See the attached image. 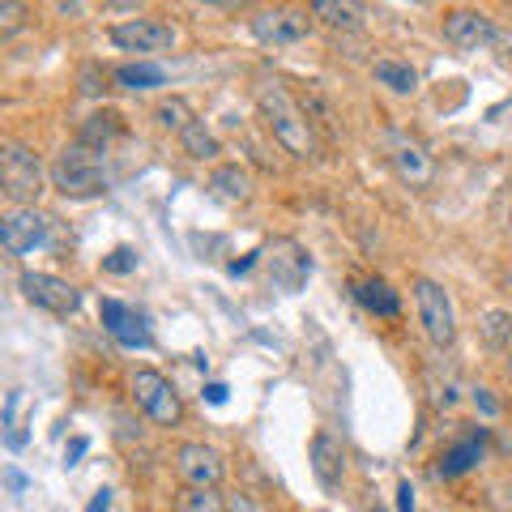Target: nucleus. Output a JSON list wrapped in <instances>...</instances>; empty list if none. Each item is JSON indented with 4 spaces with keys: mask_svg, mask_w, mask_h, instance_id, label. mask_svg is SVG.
I'll list each match as a JSON object with an SVG mask.
<instances>
[{
    "mask_svg": "<svg viewBox=\"0 0 512 512\" xmlns=\"http://www.w3.org/2000/svg\"><path fill=\"white\" fill-rule=\"evenodd\" d=\"M256 107H261L265 128L274 133V141L286 154H291V158H316L312 116L291 99V94H286V86H278V82L256 86Z\"/></svg>",
    "mask_w": 512,
    "mask_h": 512,
    "instance_id": "f257e3e1",
    "label": "nucleus"
},
{
    "mask_svg": "<svg viewBox=\"0 0 512 512\" xmlns=\"http://www.w3.org/2000/svg\"><path fill=\"white\" fill-rule=\"evenodd\" d=\"M52 184L64 192V197H99L107 188V167H103V150H90L82 141H73V146H64L60 158L52 163Z\"/></svg>",
    "mask_w": 512,
    "mask_h": 512,
    "instance_id": "f03ea898",
    "label": "nucleus"
},
{
    "mask_svg": "<svg viewBox=\"0 0 512 512\" xmlns=\"http://www.w3.org/2000/svg\"><path fill=\"white\" fill-rule=\"evenodd\" d=\"M0 188L13 205H35L43 192V163L39 154L22 146V141H5L0 146Z\"/></svg>",
    "mask_w": 512,
    "mask_h": 512,
    "instance_id": "7ed1b4c3",
    "label": "nucleus"
},
{
    "mask_svg": "<svg viewBox=\"0 0 512 512\" xmlns=\"http://www.w3.org/2000/svg\"><path fill=\"white\" fill-rule=\"evenodd\" d=\"M414 291V308H419V320H423V333L431 338V346H453L457 338V312H453V299H448V291L440 282L431 278H414L410 282Z\"/></svg>",
    "mask_w": 512,
    "mask_h": 512,
    "instance_id": "20e7f679",
    "label": "nucleus"
},
{
    "mask_svg": "<svg viewBox=\"0 0 512 512\" xmlns=\"http://www.w3.org/2000/svg\"><path fill=\"white\" fill-rule=\"evenodd\" d=\"M133 402L146 410V419L158 427H175L184 419V402H180V393H175V384L163 372H154V367H137L133 372Z\"/></svg>",
    "mask_w": 512,
    "mask_h": 512,
    "instance_id": "39448f33",
    "label": "nucleus"
},
{
    "mask_svg": "<svg viewBox=\"0 0 512 512\" xmlns=\"http://www.w3.org/2000/svg\"><path fill=\"white\" fill-rule=\"evenodd\" d=\"M265 265H269V286L282 295H299L303 282L312 278V256L295 239H274L265 248Z\"/></svg>",
    "mask_w": 512,
    "mask_h": 512,
    "instance_id": "423d86ee",
    "label": "nucleus"
},
{
    "mask_svg": "<svg viewBox=\"0 0 512 512\" xmlns=\"http://www.w3.org/2000/svg\"><path fill=\"white\" fill-rule=\"evenodd\" d=\"M18 286H22L26 303H35V308L52 312V316H69V312H77V303H82V291H77L73 282H64L56 274H39V269H26Z\"/></svg>",
    "mask_w": 512,
    "mask_h": 512,
    "instance_id": "0eeeda50",
    "label": "nucleus"
},
{
    "mask_svg": "<svg viewBox=\"0 0 512 512\" xmlns=\"http://www.w3.org/2000/svg\"><path fill=\"white\" fill-rule=\"evenodd\" d=\"M111 43L120 52H137V56H158L175 47V30L158 18H128L120 26H111Z\"/></svg>",
    "mask_w": 512,
    "mask_h": 512,
    "instance_id": "6e6552de",
    "label": "nucleus"
},
{
    "mask_svg": "<svg viewBox=\"0 0 512 512\" xmlns=\"http://www.w3.org/2000/svg\"><path fill=\"white\" fill-rule=\"evenodd\" d=\"M0 244L9 256H26L47 244V218L35 205H13V210L0 218Z\"/></svg>",
    "mask_w": 512,
    "mask_h": 512,
    "instance_id": "1a4fd4ad",
    "label": "nucleus"
},
{
    "mask_svg": "<svg viewBox=\"0 0 512 512\" xmlns=\"http://www.w3.org/2000/svg\"><path fill=\"white\" fill-rule=\"evenodd\" d=\"M312 18L303 9H265L252 18V39L261 47H291L299 39H308Z\"/></svg>",
    "mask_w": 512,
    "mask_h": 512,
    "instance_id": "9d476101",
    "label": "nucleus"
},
{
    "mask_svg": "<svg viewBox=\"0 0 512 512\" xmlns=\"http://www.w3.org/2000/svg\"><path fill=\"white\" fill-rule=\"evenodd\" d=\"M384 146H389V163H393V171L402 175L410 188H427L431 180H436V163H431V154H427L414 137H406V133H397V128H389V133H384Z\"/></svg>",
    "mask_w": 512,
    "mask_h": 512,
    "instance_id": "9b49d317",
    "label": "nucleus"
},
{
    "mask_svg": "<svg viewBox=\"0 0 512 512\" xmlns=\"http://www.w3.org/2000/svg\"><path fill=\"white\" fill-rule=\"evenodd\" d=\"M444 39L457 47V52H478V47H487L500 39V30H495V22L487 18V13L478 9H453L444 18Z\"/></svg>",
    "mask_w": 512,
    "mask_h": 512,
    "instance_id": "f8f14e48",
    "label": "nucleus"
},
{
    "mask_svg": "<svg viewBox=\"0 0 512 512\" xmlns=\"http://www.w3.org/2000/svg\"><path fill=\"white\" fill-rule=\"evenodd\" d=\"M175 474H180L188 487H218L227 466H222L218 448H210V444H180V453H175Z\"/></svg>",
    "mask_w": 512,
    "mask_h": 512,
    "instance_id": "ddd939ff",
    "label": "nucleus"
},
{
    "mask_svg": "<svg viewBox=\"0 0 512 512\" xmlns=\"http://www.w3.org/2000/svg\"><path fill=\"white\" fill-rule=\"evenodd\" d=\"M103 325L107 333L116 338L124 350H150L154 338H150V329H146V316L133 312L128 303L120 299H103Z\"/></svg>",
    "mask_w": 512,
    "mask_h": 512,
    "instance_id": "4468645a",
    "label": "nucleus"
},
{
    "mask_svg": "<svg viewBox=\"0 0 512 512\" xmlns=\"http://www.w3.org/2000/svg\"><path fill=\"white\" fill-rule=\"evenodd\" d=\"M308 461H312V474L320 487H338L346 478V448L333 431H316L312 448H308Z\"/></svg>",
    "mask_w": 512,
    "mask_h": 512,
    "instance_id": "2eb2a0df",
    "label": "nucleus"
},
{
    "mask_svg": "<svg viewBox=\"0 0 512 512\" xmlns=\"http://www.w3.org/2000/svg\"><path fill=\"white\" fill-rule=\"evenodd\" d=\"M312 18L325 30H338V35H355L367 26V5L363 0H308Z\"/></svg>",
    "mask_w": 512,
    "mask_h": 512,
    "instance_id": "dca6fc26",
    "label": "nucleus"
},
{
    "mask_svg": "<svg viewBox=\"0 0 512 512\" xmlns=\"http://www.w3.org/2000/svg\"><path fill=\"white\" fill-rule=\"evenodd\" d=\"M120 133H124V116H120V111H111V107H103V111H94V116L82 120V128H77V141L90 146V150H103L107 154V146Z\"/></svg>",
    "mask_w": 512,
    "mask_h": 512,
    "instance_id": "f3484780",
    "label": "nucleus"
},
{
    "mask_svg": "<svg viewBox=\"0 0 512 512\" xmlns=\"http://www.w3.org/2000/svg\"><path fill=\"white\" fill-rule=\"evenodd\" d=\"M210 188H214V197H218V201H227V205H244V201H252V175L239 167V163L218 167V171L210 175Z\"/></svg>",
    "mask_w": 512,
    "mask_h": 512,
    "instance_id": "a211bd4d",
    "label": "nucleus"
},
{
    "mask_svg": "<svg viewBox=\"0 0 512 512\" xmlns=\"http://www.w3.org/2000/svg\"><path fill=\"white\" fill-rule=\"evenodd\" d=\"M483 453H487V431L478 427V436H470V440L453 444V448H448V453L440 457V474H444V478L466 474V470H474L478 461H483Z\"/></svg>",
    "mask_w": 512,
    "mask_h": 512,
    "instance_id": "6ab92c4d",
    "label": "nucleus"
},
{
    "mask_svg": "<svg viewBox=\"0 0 512 512\" xmlns=\"http://www.w3.org/2000/svg\"><path fill=\"white\" fill-rule=\"evenodd\" d=\"M355 299L376 316H397L402 312V295H397L384 278H359L355 282Z\"/></svg>",
    "mask_w": 512,
    "mask_h": 512,
    "instance_id": "aec40b11",
    "label": "nucleus"
},
{
    "mask_svg": "<svg viewBox=\"0 0 512 512\" xmlns=\"http://www.w3.org/2000/svg\"><path fill=\"white\" fill-rule=\"evenodd\" d=\"M163 82H167L163 64H146V60H137V64H120V69H116V86H120V90H128V94L158 90Z\"/></svg>",
    "mask_w": 512,
    "mask_h": 512,
    "instance_id": "412c9836",
    "label": "nucleus"
},
{
    "mask_svg": "<svg viewBox=\"0 0 512 512\" xmlns=\"http://www.w3.org/2000/svg\"><path fill=\"white\" fill-rule=\"evenodd\" d=\"M372 73H376V82L389 86L393 94H414L419 90V73H414L410 64H402V60H376Z\"/></svg>",
    "mask_w": 512,
    "mask_h": 512,
    "instance_id": "4be33fe9",
    "label": "nucleus"
},
{
    "mask_svg": "<svg viewBox=\"0 0 512 512\" xmlns=\"http://www.w3.org/2000/svg\"><path fill=\"white\" fill-rule=\"evenodd\" d=\"M478 333H483V342L487 346H512V312H504V308H491V312H483L478 316Z\"/></svg>",
    "mask_w": 512,
    "mask_h": 512,
    "instance_id": "5701e85b",
    "label": "nucleus"
},
{
    "mask_svg": "<svg viewBox=\"0 0 512 512\" xmlns=\"http://www.w3.org/2000/svg\"><path fill=\"white\" fill-rule=\"evenodd\" d=\"M175 512H227V495H218V487H184Z\"/></svg>",
    "mask_w": 512,
    "mask_h": 512,
    "instance_id": "b1692460",
    "label": "nucleus"
},
{
    "mask_svg": "<svg viewBox=\"0 0 512 512\" xmlns=\"http://www.w3.org/2000/svg\"><path fill=\"white\" fill-rule=\"evenodd\" d=\"M180 146H184L188 158H201V163H205V158L218 154V137L205 128V120H192L184 133H180Z\"/></svg>",
    "mask_w": 512,
    "mask_h": 512,
    "instance_id": "393cba45",
    "label": "nucleus"
},
{
    "mask_svg": "<svg viewBox=\"0 0 512 512\" xmlns=\"http://www.w3.org/2000/svg\"><path fill=\"white\" fill-rule=\"evenodd\" d=\"M154 120H158V128H167V133H184L197 116H192V107L184 99H163L154 107Z\"/></svg>",
    "mask_w": 512,
    "mask_h": 512,
    "instance_id": "a878e982",
    "label": "nucleus"
},
{
    "mask_svg": "<svg viewBox=\"0 0 512 512\" xmlns=\"http://www.w3.org/2000/svg\"><path fill=\"white\" fill-rule=\"evenodd\" d=\"M30 9L22 5V0H0V39H13L18 30L26 26Z\"/></svg>",
    "mask_w": 512,
    "mask_h": 512,
    "instance_id": "bb28decb",
    "label": "nucleus"
},
{
    "mask_svg": "<svg viewBox=\"0 0 512 512\" xmlns=\"http://www.w3.org/2000/svg\"><path fill=\"white\" fill-rule=\"evenodd\" d=\"M77 82H82V94H90V99H99V94L107 90V82H116V73H107L103 64H82Z\"/></svg>",
    "mask_w": 512,
    "mask_h": 512,
    "instance_id": "cd10ccee",
    "label": "nucleus"
},
{
    "mask_svg": "<svg viewBox=\"0 0 512 512\" xmlns=\"http://www.w3.org/2000/svg\"><path fill=\"white\" fill-rule=\"evenodd\" d=\"M103 269H107V274H116V278H124V274H133V269H137V252L133 248H111L107 256H103Z\"/></svg>",
    "mask_w": 512,
    "mask_h": 512,
    "instance_id": "c85d7f7f",
    "label": "nucleus"
},
{
    "mask_svg": "<svg viewBox=\"0 0 512 512\" xmlns=\"http://www.w3.org/2000/svg\"><path fill=\"white\" fill-rule=\"evenodd\" d=\"M227 512H261L252 504V495H244V491H235V495H227Z\"/></svg>",
    "mask_w": 512,
    "mask_h": 512,
    "instance_id": "c756f323",
    "label": "nucleus"
},
{
    "mask_svg": "<svg viewBox=\"0 0 512 512\" xmlns=\"http://www.w3.org/2000/svg\"><path fill=\"white\" fill-rule=\"evenodd\" d=\"M205 402H210V406H222V402H227V384H205Z\"/></svg>",
    "mask_w": 512,
    "mask_h": 512,
    "instance_id": "7c9ffc66",
    "label": "nucleus"
},
{
    "mask_svg": "<svg viewBox=\"0 0 512 512\" xmlns=\"http://www.w3.org/2000/svg\"><path fill=\"white\" fill-rule=\"evenodd\" d=\"M397 512H414V487L410 483L397 487Z\"/></svg>",
    "mask_w": 512,
    "mask_h": 512,
    "instance_id": "2f4dec72",
    "label": "nucleus"
},
{
    "mask_svg": "<svg viewBox=\"0 0 512 512\" xmlns=\"http://www.w3.org/2000/svg\"><path fill=\"white\" fill-rule=\"evenodd\" d=\"M86 512H111V491H107V487H103V491H94V500H90Z\"/></svg>",
    "mask_w": 512,
    "mask_h": 512,
    "instance_id": "473e14b6",
    "label": "nucleus"
},
{
    "mask_svg": "<svg viewBox=\"0 0 512 512\" xmlns=\"http://www.w3.org/2000/svg\"><path fill=\"white\" fill-rule=\"evenodd\" d=\"M474 402H478V410H483V414H500V406L491 402V393H487V389H474Z\"/></svg>",
    "mask_w": 512,
    "mask_h": 512,
    "instance_id": "72a5a7b5",
    "label": "nucleus"
},
{
    "mask_svg": "<svg viewBox=\"0 0 512 512\" xmlns=\"http://www.w3.org/2000/svg\"><path fill=\"white\" fill-rule=\"evenodd\" d=\"M86 448H90V444H86L82 436H77V440L69 444V453H64V461H69V466H77V457H82V453H86Z\"/></svg>",
    "mask_w": 512,
    "mask_h": 512,
    "instance_id": "f704fd0d",
    "label": "nucleus"
},
{
    "mask_svg": "<svg viewBox=\"0 0 512 512\" xmlns=\"http://www.w3.org/2000/svg\"><path fill=\"white\" fill-rule=\"evenodd\" d=\"M256 256H261V252H248L244 261H231V274H248V269L256 265Z\"/></svg>",
    "mask_w": 512,
    "mask_h": 512,
    "instance_id": "c9c22d12",
    "label": "nucleus"
},
{
    "mask_svg": "<svg viewBox=\"0 0 512 512\" xmlns=\"http://www.w3.org/2000/svg\"><path fill=\"white\" fill-rule=\"evenodd\" d=\"M9 487H13V491H22V487H26V478H22L18 470H9Z\"/></svg>",
    "mask_w": 512,
    "mask_h": 512,
    "instance_id": "e433bc0d",
    "label": "nucleus"
},
{
    "mask_svg": "<svg viewBox=\"0 0 512 512\" xmlns=\"http://www.w3.org/2000/svg\"><path fill=\"white\" fill-rule=\"evenodd\" d=\"M107 5H111V9H137L141 0H107Z\"/></svg>",
    "mask_w": 512,
    "mask_h": 512,
    "instance_id": "4c0bfd02",
    "label": "nucleus"
},
{
    "mask_svg": "<svg viewBox=\"0 0 512 512\" xmlns=\"http://www.w3.org/2000/svg\"><path fill=\"white\" fill-rule=\"evenodd\" d=\"M210 5H218V9H235V5H244V0H210Z\"/></svg>",
    "mask_w": 512,
    "mask_h": 512,
    "instance_id": "58836bf2",
    "label": "nucleus"
},
{
    "mask_svg": "<svg viewBox=\"0 0 512 512\" xmlns=\"http://www.w3.org/2000/svg\"><path fill=\"white\" fill-rule=\"evenodd\" d=\"M504 372L512 376V346H508V355H504Z\"/></svg>",
    "mask_w": 512,
    "mask_h": 512,
    "instance_id": "ea45409f",
    "label": "nucleus"
},
{
    "mask_svg": "<svg viewBox=\"0 0 512 512\" xmlns=\"http://www.w3.org/2000/svg\"><path fill=\"white\" fill-rule=\"evenodd\" d=\"M60 5H69V13H73V9H77V0H60Z\"/></svg>",
    "mask_w": 512,
    "mask_h": 512,
    "instance_id": "a19ab883",
    "label": "nucleus"
},
{
    "mask_svg": "<svg viewBox=\"0 0 512 512\" xmlns=\"http://www.w3.org/2000/svg\"><path fill=\"white\" fill-rule=\"evenodd\" d=\"M504 491H508V500H512V478H508V487H504Z\"/></svg>",
    "mask_w": 512,
    "mask_h": 512,
    "instance_id": "79ce46f5",
    "label": "nucleus"
},
{
    "mask_svg": "<svg viewBox=\"0 0 512 512\" xmlns=\"http://www.w3.org/2000/svg\"><path fill=\"white\" fill-rule=\"evenodd\" d=\"M508 227H512V210H508Z\"/></svg>",
    "mask_w": 512,
    "mask_h": 512,
    "instance_id": "37998d69",
    "label": "nucleus"
},
{
    "mask_svg": "<svg viewBox=\"0 0 512 512\" xmlns=\"http://www.w3.org/2000/svg\"><path fill=\"white\" fill-rule=\"evenodd\" d=\"M508 5H512V0H508Z\"/></svg>",
    "mask_w": 512,
    "mask_h": 512,
    "instance_id": "c03bdc74",
    "label": "nucleus"
}]
</instances>
